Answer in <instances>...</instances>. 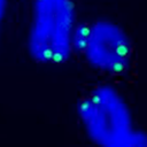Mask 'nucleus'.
Instances as JSON below:
<instances>
[{"instance_id":"nucleus-1","label":"nucleus","mask_w":147,"mask_h":147,"mask_svg":"<svg viewBox=\"0 0 147 147\" xmlns=\"http://www.w3.org/2000/svg\"><path fill=\"white\" fill-rule=\"evenodd\" d=\"M76 118L93 147H147V136L139 126L126 94L102 82L86 90L76 105Z\"/></svg>"},{"instance_id":"nucleus-2","label":"nucleus","mask_w":147,"mask_h":147,"mask_svg":"<svg viewBox=\"0 0 147 147\" xmlns=\"http://www.w3.org/2000/svg\"><path fill=\"white\" fill-rule=\"evenodd\" d=\"M25 48L29 57L44 65H59L74 56L78 24L74 0H30Z\"/></svg>"},{"instance_id":"nucleus-3","label":"nucleus","mask_w":147,"mask_h":147,"mask_svg":"<svg viewBox=\"0 0 147 147\" xmlns=\"http://www.w3.org/2000/svg\"><path fill=\"white\" fill-rule=\"evenodd\" d=\"M74 55L82 57L90 69L102 76L119 77L132 65L133 44L127 31L113 20L78 22Z\"/></svg>"},{"instance_id":"nucleus-4","label":"nucleus","mask_w":147,"mask_h":147,"mask_svg":"<svg viewBox=\"0 0 147 147\" xmlns=\"http://www.w3.org/2000/svg\"><path fill=\"white\" fill-rule=\"evenodd\" d=\"M7 9H8V0H0V37H1L3 22L7 15Z\"/></svg>"}]
</instances>
